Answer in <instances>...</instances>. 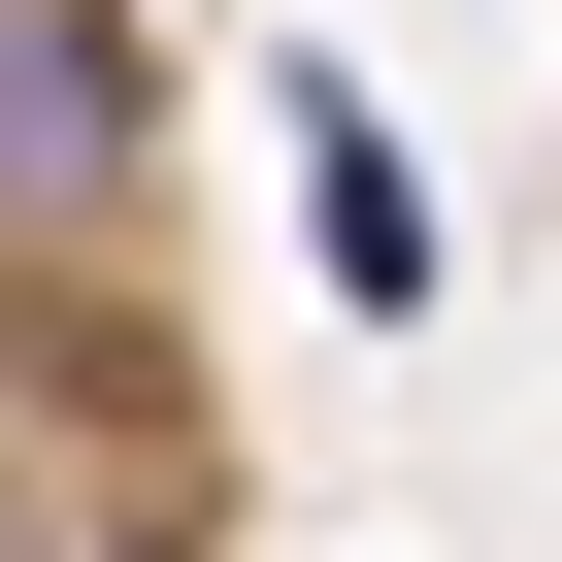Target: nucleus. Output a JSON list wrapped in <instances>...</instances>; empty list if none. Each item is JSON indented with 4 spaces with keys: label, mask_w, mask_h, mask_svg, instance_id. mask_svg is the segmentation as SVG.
<instances>
[{
    "label": "nucleus",
    "mask_w": 562,
    "mask_h": 562,
    "mask_svg": "<svg viewBox=\"0 0 562 562\" xmlns=\"http://www.w3.org/2000/svg\"><path fill=\"white\" fill-rule=\"evenodd\" d=\"M100 199H133V34L0 0V232H100Z\"/></svg>",
    "instance_id": "f257e3e1"
},
{
    "label": "nucleus",
    "mask_w": 562,
    "mask_h": 562,
    "mask_svg": "<svg viewBox=\"0 0 562 562\" xmlns=\"http://www.w3.org/2000/svg\"><path fill=\"white\" fill-rule=\"evenodd\" d=\"M265 100H299V265H331V299L397 331L430 265H463V232H430V166H397V100H364V67H265Z\"/></svg>",
    "instance_id": "f03ea898"
}]
</instances>
